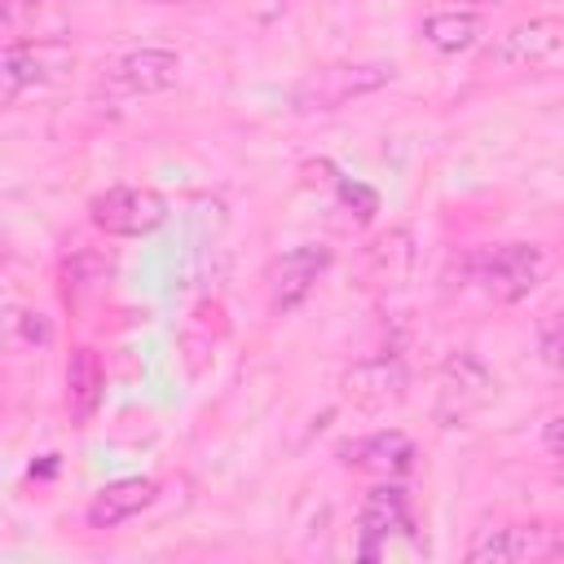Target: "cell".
<instances>
[{
	"label": "cell",
	"mask_w": 564,
	"mask_h": 564,
	"mask_svg": "<svg viewBox=\"0 0 564 564\" xmlns=\"http://www.w3.org/2000/svg\"><path fill=\"white\" fill-rule=\"evenodd\" d=\"M392 66L383 62H330V66H317L308 70L295 88H291V106L300 115H317V110H339L357 97H370L379 93L383 84H392Z\"/></svg>",
	"instance_id": "6da1fadb"
},
{
	"label": "cell",
	"mask_w": 564,
	"mask_h": 564,
	"mask_svg": "<svg viewBox=\"0 0 564 564\" xmlns=\"http://www.w3.org/2000/svg\"><path fill=\"white\" fill-rule=\"evenodd\" d=\"M546 273V251L538 242H502L489 247L471 260V282L494 300V304H516L524 300Z\"/></svg>",
	"instance_id": "7a4b0ae2"
},
{
	"label": "cell",
	"mask_w": 564,
	"mask_h": 564,
	"mask_svg": "<svg viewBox=\"0 0 564 564\" xmlns=\"http://www.w3.org/2000/svg\"><path fill=\"white\" fill-rule=\"evenodd\" d=\"M88 220L110 238H141L167 220V198L150 185H110L88 203Z\"/></svg>",
	"instance_id": "3957f363"
},
{
	"label": "cell",
	"mask_w": 564,
	"mask_h": 564,
	"mask_svg": "<svg viewBox=\"0 0 564 564\" xmlns=\"http://www.w3.org/2000/svg\"><path fill=\"white\" fill-rule=\"evenodd\" d=\"M520 560H564V533L551 524H507V529H480L467 546V564H520Z\"/></svg>",
	"instance_id": "277c9868"
},
{
	"label": "cell",
	"mask_w": 564,
	"mask_h": 564,
	"mask_svg": "<svg viewBox=\"0 0 564 564\" xmlns=\"http://www.w3.org/2000/svg\"><path fill=\"white\" fill-rule=\"evenodd\" d=\"M70 66H75V53H70L62 40H31V44L13 40V44L0 53V101L13 106L22 88L62 79Z\"/></svg>",
	"instance_id": "5b68a950"
},
{
	"label": "cell",
	"mask_w": 564,
	"mask_h": 564,
	"mask_svg": "<svg viewBox=\"0 0 564 564\" xmlns=\"http://www.w3.org/2000/svg\"><path fill=\"white\" fill-rule=\"evenodd\" d=\"M330 247H322V242H300V247H291V251H282L273 264H269V308L273 313H291V308H300L308 295H313V286L322 282V273L330 269Z\"/></svg>",
	"instance_id": "8992f818"
},
{
	"label": "cell",
	"mask_w": 564,
	"mask_h": 564,
	"mask_svg": "<svg viewBox=\"0 0 564 564\" xmlns=\"http://www.w3.org/2000/svg\"><path fill=\"white\" fill-rule=\"evenodd\" d=\"M560 53H564V18L542 13V18H524L511 31H502L489 48V62L533 70V66H546L551 57H560Z\"/></svg>",
	"instance_id": "52a82bcc"
},
{
	"label": "cell",
	"mask_w": 564,
	"mask_h": 564,
	"mask_svg": "<svg viewBox=\"0 0 564 564\" xmlns=\"http://www.w3.org/2000/svg\"><path fill=\"white\" fill-rule=\"evenodd\" d=\"M357 529H361V546L357 555L361 560H375L383 555V542L397 538V533H414V511H410V498L401 485H375L366 498H361V511H357Z\"/></svg>",
	"instance_id": "ba28073f"
},
{
	"label": "cell",
	"mask_w": 564,
	"mask_h": 564,
	"mask_svg": "<svg viewBox=\"0 0 564 564\" xmlns=\"http://www.w3.org/2000/svg\"><path fill=\"white\" fill-rule=\"evenodd\" d=\"M494 397V375L476 352H454L441 366V419L454 427Z\"/></svg>",
	"instance_id": "9c48e42d"
},
{
	"label": "cell",
	"mask_w": 564,
	"mask_h": 564,
	"mask_svg": "<svg viewBox=\"0 0 564 564\" xmlns=\"http://www.w3.org/2000/svg\"><path fill=\"white\" fill-rule=\"evenodd\" d=\"M335 454H339L344 467L370 471V476H383V480H397V476H405L414 467V441L401 427H383V432L344 441Z\"/></svg>",
	"instance_id": "30bf717a"
},
{
	"label": "cell",
	"mask_w": 564,
	"mask_h": 564,
	"mask_svg": "<svg viewBox=\"0 0 564 564\" xmlns=\"http://www.w3.org/2000/svg\"><path fill=\"white\" fill-rule=\"evenodd\" d=\"M405 388H410V375H405L401 357H370L344 375V392L361 410L397 405V401H405Z\"/></svg>",
	"instance_id": "8fae6325"
},
{
	"label": "cell",
	"mask_w": 564,
	"mask_h": 564,
	"mask_svg": "<svg viewBox=\"0 0 564 564\" xmlns=\"http://www.w3.org/2000/svg\"><path fill=\"white\" fill-rule=\"evenodd\" d=\"M154 498H159V485L150 476H123V480H110L93 494L84 520H88V529H119L123 520L141 516Z\"/></svg>",
	"instance_id": "7c38bea8"
},
{
	"label": "cell",
	"mask_w": 564,
	"mask_h": 564,
	"mask_svg": "<svg viewBox=\"0 0 564 564\" xmlns=\"http://www.w3.org/2000/svg\"><path fill=\"white\" fill-rule=\"evenodd\" d=\"M115 79L128 93H167L181 79V57L172 48H132L119 57Z\"/></svg>",
	"instance_id": "4fadbf2b"
},
{
	"label": "cell",
	"mask_w": 564,
	"mask_h": 564,
	"mask_svg": "<svg viewBox=\"0 0 564 564\" xmlns=\"http://www.w3.org/2000/svg\"><path fill=\"white\" fill-rule=\"evenodd\" d=\"M101 392H106V370H101V357L97 348L79 344L70 357H66V410L75 423H88L101 405Z\"/></svg>",
	"instance_id": "5bb4252c"
},
{
	"label": "cell",
	"mask_w": 564,
	"mask_h": 564,
	"mask_svg": "<svg viewBox=\"0 0 564 564\" xmlns=\"http://www.w3.org/2000/svg\"><path fill=\"white\" fill-rule=\"evenodd\" d=\"M419 31H423V40H427L436 53H463V48H471V44L480 40L485 22H480L476 9H436V13L423 18Z\"/></svg>",
	"instance_id": "9a60e30c"
},
{
	"label": "cell",
	"mask_w": 564,
	"mask_h": 564,
	"mask_svg": "<svg viewBox=\"0 0 564 564\" xmlns=\"http://www.w3.org/2000/svg\"><path fill=\"white\" fill-rule=\"evenodd\" d=\"M538 352H542V361L551 370L564 375V313L542 317V326H538Z\"/></svg>",
	"instance_id": "2e32d148"
},
{
	"label": "cell",
	"mask_w": 564,
	"mask_h": 564,
	"mask_svg": "<svg viewBox=\"0 0 564 564\" xmlns=\"http://www.w3.org/2000/svg\"><path fill=\"white\" fill-rule=\"evenodd\" d=\"M335 194H339L344 207L357 212V220H375V212H379V194H375L370 185L348 181V176H335Z\"/></svg>",
	"instance_id": "e0dca14e"
},
{
	"label": "cell",
	"mask_w": 564,
	"mask_h": 564,
	"mask_svg": "<svg viewBox=\"0 0 564 564\" xmlns=\"http://www.w3.org/2000/svg\"><path fill=\"white\" fill-rule=\"evenodd\" d=\"M18 330H22V339H26V344H48V339H53L48 317H44V313H35V308H22V313H18Z\"/></svg>",
	"instance_id": "ac0fdd59"
},
{
	"label": "cell",
	"mask_w": 564,
	"mask_h": 564,
	"mask_svg": "<svg viewBox=\"0 0 564 564\" xmlns=\"http://www.w3.org/2000/svg\"><path fill=\"white\" fill-rule=\"evenodd\" d=\"M542 445H546L551 454H560V458H564V414H555V419L542 427Z\"/></svg>",
	"instance_id": "d6986e66"
},
{
	"label": "cell",
	"mask_w": 564,
	"mask_h": 564,
	"mask_svg": "<svg viewBox=\"0 0 564 564\" xmlns=\"http://www.w3.org/2000/svg\"><path fill=\"white\" fill-rule=\"evenodd\" d=\"M476 4H489V0H445V9H476Z\"/></svg>",
	"instance_id": "ffe728a7"
},
{
	"label": "cell",
	"mask_w": 564,
	"mask_h": 564,
	"mask_svg": "<svg viewBox=\"0 0 564 564\" xmlns=\"http://www.w3.org/2000/svg\"><path fill=\"white\" fill-rule=\"evenodd\" d=\"M150 4H194V0H150Z\"/></svg>",
	"instance_id": "44dd1931"
}]
</instances>
